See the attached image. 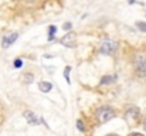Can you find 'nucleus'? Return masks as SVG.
Returning a JSON list of instances; mask_svg holds the SVG:
<instances>
[{
    "label": "nucleus",
    "instance_id": "f257e3e1",
    "mask_svg": "<svg viewBox=\"0 0 146 136\" xmlns=\"http://www.w3.org/2000/svg\"><path fill=\"white\" fill-rule=\"evenodd\" d=\"M95 116H97L99 123H105V122H108V121L115 118V111L111 106H106V105L105 106H99L97 109V112H95Z\"/></svg>",
    "mask_w": 146,
    "mask_h": 136
},
{
    "label": "nucleus",
    "instance_id": "f03ea898",
    "mask_svg": "<svg viewBox=\"0 0 146 136\" xmlns=\"http://www.w3.org/2000/svg\"><path fill=\"white\" fill-rule=\"evenodd\" d=\"M133 65H135V72L139 78H145L146 77V54H136L135 60H133Z\"/></svg>",
    "mask_w": 146,
    "mask_h": 136
},
{
    "label": "nucleus",
    "instance_id": "7ed1b4c3",
    "mask_svg": "<svg viewBox=\"0 0 146 136\" xmlns=\"http://www.w3.org/2000/svg\"><path fill=\"white\" fill-rule=\"evenodd\" d=\"M116 48H118V43L115 41V40H104L101 45H99V52L101 54H105V55H111V54H113L115 51H116Z\"/></svg>",
    "mask_w": 146,
    "mask_h": 136
},
{
    "label": "nucleus",
    "instance_id": "20e7f679",
    "mask_svg": "<svg viewBox=\"0 0 146 136\" xmlns=\"http://www.w3.org/2000/svg\"><path fill=\"white\" fill-rule=\"evenodd\" d=\"M75 41H77V37H75V34L74 33H67V34H64V37L61 38V44L65 45L67 48H74L75 47Z\"/></svg>",
    "mask_w": 146,
    "mask_h": 136
},
{
    "label": "nucleus",
    "instance_id": "39448f33",
    "mask_svg": "<svg viewBox=\"0 0 146 136\" xmlns=\"http://www.w3.org/2000/svg\"><path fill=\"white\" fill-rule=\"evenodd\" d=\"M19 38V33H11V34H7L1 38V47L3 48H9L10 45H13Z\"/></svg>",
    "mask_w": 146,
    "mask_h": 136
},
{
    "label": "nucleus",
    "instance_id": "423d86ee",
    "mask_svg": "<svg viewBox=\"0 0 146 136\" xmlns=\"http://www.w3.org/2000/svg\"><path fill=\"white\" fill-rule=\"evenodd\" d=\"M139 115H141V111H139V108H136V106H132V108H129V109L126 111V119H129V121H132V122H135V121L139 118Z\"/></svg>",
    "mask_w": 146,
    "mask_h": 136
},
{
    "label": "nucleus",
    "instance_id": "0eeeda50",
    "mask_svg": "<svg viewBox=\"0 0 146 136\" xmlns=\"http://www.w3.org/2000/svg\"><path fill=\"white\" fill-rule=\"evenodd\" d=\"M24 118L27 119V122H29L30 125H38V123L41 122V121H40L33 112H30V111H26V112H24Z\"/></svg>",
    "mask_w": 146,
    "mask_h": 136
},
{
    "label": "nucleus",
    "instance_id": "6e6552de",
    "mask_svg": "<svg viewBox=\"0 0 146 136\" xmlns=\"http://www.w3.org/2000/svg\"><path fill=\"white\" fill-rule=\"evenodd\" d=\"M38 88H40L41 92L47 94V92H50V91L52 90V85H51L50 82H47V81H41V82L38 84Z\"/></svg>",
    "mask_w": 146,
    "mask_h": 136
},
{
    "label": "nucleus",
    "instance_id": "1a4fd4ad",
    "mask_svg": "<svg viewBox=\"0 0 146 136\" xmlns=\"http://www.w3.org/2000/svg\"><path fill=\"white\" fill-rule=\"evenodd\" d=\"M118 77L116 75H105V77H102V80H101V85H105V84H112V82H115V80H116Z\"/></svg>",
    "mask_w": 146,
    "mask_h": 136
},
{
    "label": "nucleus",
    "instance_id": "9d476101",
    "mask_svg": "<svg viewBox=\"0 0 146 136\" xmlns=\"http://www.w3.org/2000/svg\"><path fill=\"white\" fill-rule=\"evenodd\" d=\"M55 33H57V27L55 26H50L48 27V41H51V40H54L55 38Z\"/></svg>",
    "mask_w": 146,
    "mask_h": 136
},
{
    "label": "nucleus",
    "instance_id": "9b49d317",
    "mask_svg": "<svg viewBox=\"0 0 146 136\" xmlns=\"http://www.w3.org/2000/svg\"><path fill=\"white\" fill-rule=\"evenodd\" d=\"M23 78H24V82H26V84H31V82L34 81V75H33L31 72H26V74L23 75Z\"/></svg>",
    "mask_w": 146,
    "mask_h": 136
},
{
    "label": "nucleus",
    "instance_id": "f8f14e48",
    "mask_svg": "<svg viewBox=\"0 0 146 136\" xmlns=\"http://www.w3.org/2000/svg\"><path fill=\"white\" fill-rule=\"evenodd\" d=\"M70 71H71V67H65V70H64V78H65L67 84H71V80H70Z\"/></svg>",
    "mask_w": 146,
    "mask_h": 136
},
{
    "label": "nucleus",
    "instance_id": "ddd939ff",
    "mask_svg": "<svg viewBox=\"0 0 146 136\" xmlns=\"http://www.w3.org/2000/svg\"><path fill=\"white\" fill-rule=\"evenodd\" d=\"M13 67H14V68H21V67H23V60H21V58H16V60L13 61Z\"/></svg>",
    "mask_w": 146,
    "mask_h": 136
},
{
    "label": "nucleus",
    "instance_id": "4468645a",
    "mask_svg": "<svg viewBox=\"0 0 146 136\" xmlns=\"http://www.w3.org/2000/svg\"><path fill=\"white\" fill-rule=\"evenodd\" d=\"M136 27H138L141 31L146 33V23H143V21H136Z\"/></svg>",
    "mask_w": 146,
    "mask_h": 136
},
{
    "label": "nucleus",
    "instance_id": "2eb2a0df",
    "mask_svg": "<svg viewBox=\"0 0 146 136\" xmlns=\"http://www.w3.org/2000/svg\"><path fill=\"white\" fill-rule=\"evenodd\" d=\"M77 128H78L80 132H85V126H84V122H82L81 119L77 121Z\"/></svg>",
    "mask_w": 146,
    "mask_h": 136
},
{
    "label": "nucleus",
    "instance_id": "dca6fc26",
    "mask_svg": "<svg viewBox=\"0 0 146 136\" xmlns=\"http://www.w3.org/2000/svg\"><path fill=\"white\" fill-rule=\"evenodd\" d=\"M71 27H72V24H71L70 21H67V23L62 26V29H64V30H71Z\"/></svg>",
    "mask_w": 146,
    "mask_h": 136
},
{
    "label": "nucleus",
    "instance_id": "f3484780",
    "mask_svg": "<svg viewBox=\"0 0 146 136\" xmlns=\"http://www.w3.org/2000/svg\"><path fill=\"white\" fill-rule=\"evenodd\" d=\"M142 126H143V129L146 131V118L143 119V122H142Z\"/></svg>",
    "mask_w": 146,
    "mask_h": 136
},
{
    "label": "nucleus",
    "instance_id": "a211bd4d",
    "mask_svg": "<svg viewBox=\"0 0 146 136\" xmlns=\"http://www.w3.org/2000/svg\"><path fill=\"white\" fill-rule=\"evenodd\" d=\"M129 136H143V135H141V133H131Z\"/></svg>",
    "mask_w": 146,
    "mask_h": 136
},
{
    "label": "nucleus",
    "instance_id": "6ab92c4d",
    "mask_svg": "<svg viewBox=\"0 0 146 136\" xmlns=\"http://www.w3.org/2000/svg\"><path fill=\"white\" fill-rule=\"evenodd\" d=\"M105 136H119V135H116V133H109V135H105Z\"/></svg>",
    "mask_w": 146,
    "mask_h": 136
}]
</instances>
